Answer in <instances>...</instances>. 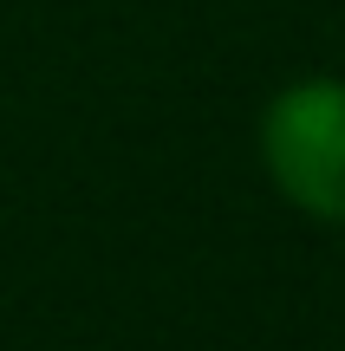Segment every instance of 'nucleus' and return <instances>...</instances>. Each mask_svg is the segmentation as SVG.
Returning <instances> with one entry per match:
<instances>
[{
  "label": "nucleus",
  "mask_w": 345,
  "mask_h": 351,
  "mask_svg": "<svg viewBox=\"0 0 345 351\" xmlns=\"http://www.w3.org/2000/svg\"><path fill=\"white\" fill-rule=\"evenodd\" d=\"M261 163L313 221H345V78H300L261 117Z\"/></svg>",
  "instance_id": "obj_1"
}]
</instances>
